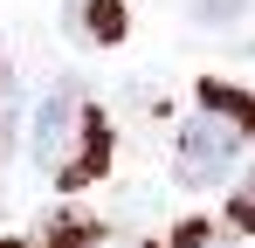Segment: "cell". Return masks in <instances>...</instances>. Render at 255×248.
Segmentation results:
<instances>
[{
	"mask_svg": "<svg viewBox=\"0 0 255 248\" xmlns=\"http://www.w3.org/2000/svg\"><path fill=\"white\" fill-rule=\"evenodd\" d=\"M28 152L55 186H90L104 165H111V124L90 104L76 83H55L42 104H35V124H28Z\"/></svg>",
	"mask_w": 255,
	"mask_h": 248,
	"instance_id": "obj_1",
	"label": "cell"
},
{
	"mask_svg": "<svg viewBox=\"0 0 255 248\" xmlns=\"http://www.w3.org/2000/svg\"><path fill=\"white\" fill-rule=\"evenodd\" d=\"M255 138V97L228 90V83H200V111L179 124V186H221L242 145Z\"/></svg>",
	"mask_w": 255,
	"mask_h": 248,
	"instance_id": "obj_2",
	"label": "cell"
},
{
	"mask_svg": "<svg viewBox=\"0 0 255 248\" xmlns=\"http://www.w3.org/2000/svg\"><path fill=\"white\" fill-rule=\"evenodd\" d=\"M97 242H104V228L83 221V214H62V221L42 228V248H97Z\"/></svg>",
	"mask_w": 255,
	"mask_h": 248,
	"instance_id": "obj_3",
	"label": "cell"
},
{
	"mask_svg": "<svg viewBox=\"0 0 255 248\" xmlns=\"http://www.w3.org/2000/svg\"><path fill=\"white\" fill-rule=\"evenodd\" d=\"M83 35L125 41V0H83Z\"/></svg>",
	"mask_w": 255,
	"mask_h": 248,
	"instance_id": "obj_4",
	"label": "cell"
},
{
	"mask_svg": "<svg viewBox=\"0 0 255 248\" xmlns=\"http://www.w3.org/2000/svg\"><path fill=\"white\" fill-rule=\"evenodd\" d=\"M186 14L200 28H235V21H249V0H186Z\"/></svg>",
	"mask_w": 255,
	"mask_h": 248,
	"instance_id": "obj_5",
	"label": "cell"
},
{
	"mask_svg": "<svg viewBox=\"0 0 255 248\" xmlns=\"http://www.w3.org/2000/svg\"><path fill=\"white\" fill-rule=\"evenodd\" d=\"M228 221H235L242 235H255V165L242 172V186H235V200H228Z\"/></svg>",
	"mask_w": 255,
	"mask_h": 248,
	"instance_id": "obj_6",
	"label": "cell"
},
{
	"mask_svg": "<svg viewBox=\"0 0 255 248\" xmlns=\"http://www.w3.org/2000/svg\"><path fill=\"white\" fill-rule=\"evenodd\" d=\"M7 248H21V242H7Z\"/></svg>",
	"mask_w": 255,
	"mask_h": 248,
	"instance_id": "obj_7",
	"label": "cell"
}]
</instances>
